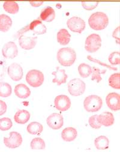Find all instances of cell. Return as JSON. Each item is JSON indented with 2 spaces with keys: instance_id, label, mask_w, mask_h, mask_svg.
Wrapping results in <instances>:
<instances>
[{
  "instance_id": "6da1fadb",
  "label": "cell",
  "mask_w": 120,
  "mask_h": 152,
  "mask_svg": "<svg viewBox=\"0 0 120 152\" xmlns=\"http://www.w3.org/2000/svg\"><path fill=\"white\" fill-rule=\"evenodd\" d=\"M57 58L61 66L69 67L75 62L76 54L75 50L71 48H63L60 49L57 52Z\"/></svg>"
},
{
  "instance_id": "7a4b0ae2",
  "label": "cell",
  "mask_w": 120,
  "mask_h": 152,
  "mask_svg": "<svg viewBox=\"0 0 120 152\" xmlns=\"http://www.w3.org/2000/svg\"><path fill=\"white\" fill-rule=\"evenodd\" d=\"M109 23V18L103 12H97L92 13L88 19L89 27L94 30L100 31L105 29Z\"/></svg>"
},
{
  "instance_id": "3957f363",
  "label": "cell",
  "mask_w": 120,
  "mask_h": 152,
  "mask_svg": "<svg viewBox=\"0 0 120 152\" xmlns=\"http://www.w3.org/2000/svg\"><path fill=\"white\" fill-rule=\"evenodd\" d=\"M103 106L102 98L97 95H90L87 96L84 101L85 110L89 113L99 111Z\"/></svg>"
},
{
  "instance_id": "277c9868",
  "label": "cell",
  "mask_w": 120,
  "mask_h": 152,
  "mask_svg": "<svg viewBox=\"0 0 120 152\" xmlns=\"http://www.w3.org/2000/svg\"><path fill=\"white\" fill-rule=\"evenodd\" d=\"M29 31H32L34 34L41 35L46 33L47 28L40 20L36 19L32 21L30 25L19 30L17 32V34L20 36Z\"/></svg>"
},
{
  "instance_id": "5b68a950",
  "label": "cell",
  "mask_w": 120,
  "mask_h": 152,
  "mask_svg": "<svg viewBox=\"0 0 120 152\" xmlns=\"http://www.w3.org/2000/svg\"><path fill=\"white\" fill-rule=\"evenodd\" d=\"M43 73L39 70H31L27 73L26 81L31 87L37 88L41 86L44 82Z\"/></svg>"
},
{
  "instance_id": "8992f818",
  "label": "cell",
  "mask_w": 120,
  "mask_h": 152,
  "mask_svg": "<svg viewBox=\"0 0 120 152\" xmlns=\"http://www.w3.org/2000/svg\"><path fill=\"white\" fill-rule=\"evenodd\" d=\"M102 39L97 34H91L88 36L85 43V49L89 53H95L102 46Z\"/></svg>"
},
{
  "instance_id": "52a82bcc",
  "label": "cell",
  "mask_w": 120,
  "mask_h": 152,
  "mask_svg": "<svg viewBox=\"0 0 120 152\" xmlns=\"http://www.w3.org/2000/svg\"><path fill=\"white\" fill-rule=\"evenodd\" d=\"M68 91L73 96H79L83 94L86 89L85 83L79 78L70 80L68 84Z\"/></svg>"
},
{
  "instance_id": "ba28073f",
  "label": "cell",
  "mask_w": 120,
  "mask_h": 152,
  "mask_svg": "<svg viewBox=\"0 0 120 152\" xmlns=\"http://www.w3.org/2000/svg\"><path fill=\"white\" fill-rule=\"evenodd\" d=\"M67 25L70 30L79 34L84 31L86 27L85 21L82 18L77 16H73L68 19L67 21Z\"/></svg>"
},
{
  "instance_id": "9c48e42d",
  "label": "cell",
  "mask_w": 120,
  "mask_h": 152,
  "mask_svg": "<svg viewBox=\"0 0 120 152\" xmlns=\"http://www.w3.org/2000/svg\"><path fill=\"white\" fill-rule=\"evenodd\" d=\"M22 143V137L17 132H11L9 137L4 138V145L10 148H16L19 147Z\"/></svg>"
},
{
  "instance_id": "30bf717a",
  "label": "cell",
  "mask_w": 120,
  "mask_h": 152,
  "mask_svg": "<svg viewBox=\"0 0 120 152\" xmlns=\"http://www.w3.org/2000/svg\"><path fill=\"white\" fill-rule=\"evenodd\" d=\"M46 123L49 128L54 130L61 129L64 124V118L61 114L53 113L46 119Z\"/></svg>"
},
{
  "instance_id": "8fae6325",
  "label": "cell",
  "mask_w": 120,
  "mask_h": 152,
  "mask_svg": "<svg viewBox=\"0 0 120 152\" xmlns=\"http://www.w3.org/2000/svg\"><path fill=\"white\" fill-rule=\"evenodd\" d=\"M18 42L20 48L23 49L31 50L36 46L37 42V37L20 35L19 37Z\"/></svg>"
},
{
  "instance_id": "7c38bea8",
  "label": "cell",
  "mask_w": 120,
  "mask_h": 152,
  "mask_svg": "<svg viewBox=\"0 0 120 152\" xmlns=\"http://www.w3.org/2000/svg\"><path fill=\"white\" fill-rule=\"evenodd\" d=\"M54 105L58 111H66L71 107V100L66 95H58L55 98Z\"/></svg>"
},
{
  "instance_id": "4fadbf2b",
  "label": "cell",
  "mask_w": 120,
  "mask_h": 152,
  "mask_svg": "<svg viewBox=\"0 0 120 152\" xmlns=\"http://www.w3.org/2000/svg\"><path fill=\"white\" fill-rule=\"evenodd\" d=\"M9 77L14 81H19L23 77V72L21 66L16 63L11 64L7 69Z\"/></svg>"
},
{
  "instance_id": "5bb4252c",
  "label": "cell",
  "mask_w": 120,
  "mask_h": 152,
  "mask_svg": "<svg viewBox=\"0 0 120 152\" xmlns=\"http://www.w3.org/2000/svg\"><path fill=\"white\" fill-rule=\"evenodd\" d=\"M2 54L4 58L13 59L18 54V49L16 44L13 42L6 43L3 47Z\"/></svg>"
},
{
  "instance_id": "9a60e30c",
  "label": "cell",
  "mask_w": 120,
  "mask_h": 152,
  "mask_svg": "<svg viewBox=\"0 0 120 152\" xmlns=\"http://www.w3.org/2000/svg\"><path fill=\"white\" fill-rule=\"evenodd\" d=\"M106 103L112 111H119L120 110V95L117 93L108 94L106 97Z\"/></svg>"
},
{
  "instance_id": "2e32d148",
  "label": "cell",
  "mask_w": 120,
  "mask_h": 152,
  "mask_svg": "<svg viewBox=\"0 0 120 152\" xmlns=\"http://www.w3.org/2000/svg\"><path fill=\"white\" fill-rule=\"evenodd\" d=\"M52 75L55 77L52 80V83L57 84L58 86H61L65 84L68 78V75L66 74L65 70L59 67H57L56 70L53 72Z\"/></svg>"
},
{
  "instance_id": "e0dca14e",
  "label": "cell",
  "mask_w": 120,
  "mask_h": 152,
  "mask_svg": "<svg viewBox=\"0 0 120 152\" xmlns=\"http://www.w3.org/2000/svg\"><path fill=\"white\" fill-rule=\"evenodd\" d=\"M14 92L15 95L22 99L28 98L31 95L30 89L24 84H19L15 87Z\"/></svg>"
},
{
  "instance_id": "ac0fdd59",
  "label": "cell",
  "mask_w": 120,
  "mask_h": 152,
  "mask_svg": "<svg viewBox=\"0 0 120 152\" xmlns=\"http://www.w3.org/2000/svg\"><path fill=\"white\" fill-rule=\"evenodd\" d=\"M78 136L77 130L72 127H68L64 129L61 132V138L64 141L71 142L74 141Z\"/></svg>"
},
{
  "instance_id": "d6986e66",
  "label": "cell",
  "mask_w": 120,
  "mask_h": 152,
  "mask_svg": "<svg viewBox=\"0 0 120 152\" xmlns=\"http://www.w3.org/2000/svg\"><path fill=\"white\" fill-rule=\"evenodd\" d=\"M98 119L102 126L109 127L114 123L115 118L113 115L110 112H104L98 115Z\"/></svg>"
},
{
  "instance_id": "ffe728a7",
  "label": "cell",
  "mask_w": 120,
  "mask_h": 152,
  "mask_svg": "<svg viewBox=\"0 0 120 152\" xmlns=\"http://www.w3.org/2000/svg\"><path fill=\"white\" fill-rule=\"evenodd\" d=\"M30 118V113L25 110L17 111L14 115L15 121L17 124H25Z\"/></svg>"
},
{
  "instance_id": "44dd1931",
  "label": "cell",
  "mask_w": 120,
  "mask_h": 152,
  "mask_svg": "<svg viewBox=\"0 0 120 152\" xmlns=\"http://www.w3.org/2000/svg\"><path fill=\"white\" fill-rule=\"evenodd\" d=\"M40 18L41 20L51 22L55 19V12L54 9L51 7H46L41 12Z\"/></svg>"
},
{
  "instance_id": "7402d4cb",
  "label": "cell",
  "mask_w": 120,
  "mask_h": 152,
  "mask_svg": "<svg viewBox=\"0 0 120 152\" xmlns=\"http://www.w3.org/2000/svg\"><path fill=\"white\" fill-rule=\"evenodd\" d=\"M12 25V20L5 14L0 15V31L7 32Z\"/></svg>"
},
{
  "instance_id": "603a6c76",
  "label": "cell",
  "mask_w": 120,
  "mask_h": 152,
  "mask_svg": "<svg viewBox=\"0 0 120 152\" xmlns=\"http://www.w3.org/2000/svg\"><path fill=\"white\" fill-rule=\"evenodd\" d=\"M58 42L61 45H67L69 43L71 39V35L67 30L65 28L61 29L57 34Z\"/></svg>"
},
{
  "instance_id": "cb8c5ba5",
  "label": "cell",
  "mask_w": 120,
  "mask_h": 152,
  "mask_svg": "<svg viewBox=\"0 0 120 152\" xmlns=\"http://www.w3.org/2000/svg\"><path fill=\"white\" fill-rule=\"evenodd\" d=\"M27 132L31 135H40L43 131V125L37 121H33L30 123L27 128Z\"/></svg>"
},
{
  "instance_id": "d4e9b609",
  "label": "cell",
  "mask_w": 120,
  "mask_h": 152,
  "mask_svg": "<svg viewBox=\"0 0 120 152\" xmlns=\"http://www.w3.org/2000/svg\"><path fill=\"white\" fill-rule=\"evenodd\" d=\"M109 141L106 136H99L94 140V145L98 150H106L109 147Z\"/></svg>"
},
{
  "instance_id": "484cf974",
  "label": "cell",
  "mask_w": 120,
  "mask_h": 152,
  "mask_svg": "<svg viewBox=\"0 0 120 152\" xmlns=\"http://www.w3.org/2000/svg\"><path fill=\"white\" fill-rule=\"evenodd\" d=\"M3 9L6 12L15 15L18 13L19 10V6L16 2L6 1L3 4Z\"/></svg>"
},
{
  "instance_id": "4316f807",
  "label": "cell",
  "mask_w": 120,
  "mask_h": 152,
  "mask_svg": "<svg viewBox=\"0 0 120 152\" xmlns=\"http://www.w3.org/2000/svg\"><path fill=\"white\" fill-rule=\"evenodd\" d=\"M78 72L82 78H87L92 73V67L86 63H81L78 67Z\"/></svg>"
},
{
  "instance_id": "83f0119b",
  "label": "cell",
  "mask_w": 120,
  "mask_h": 152,
  "mask_svg": "<svg viewBox=\"0 0 120 152\" xmlns=\"http://www.w3.org/2000/svg\"><path fill=\"white\" fill-rule=\"evenodd\" d=\"M120 74L119 73H115L111 75L108 80L109 86L112 88L116 90L120 89Z\"/></svg>"
},
{
  "instance_id": "f1b7e54d",
  "label": "cell",
  "mask_w": 120,
  "mask_h": 152,
  "mask_svg": "<svg viewBox=\"0 0 120 152\" xmlns=\"http://www.w3.org/2000/svg\"><path fill=\"white\" fill-rule=\"evenodd\" d=\"M12 88L11 86L4 82L0 83V97H7L12 94Z\"/></svg>"
},
{
  "instance_id": "f546056e",
  "label": "cell",
  "mask_w": 120,
  "mask_h": 152,
  "mask_svg": "<svg viewBox=\"0 0 120 152\" xmlns=\"http://www.w3.org/2000/svg\"><path fill=\"white\" fill-rule=\"evenodd\" d=\"M106 70H100L99 68L93 67H92V81H95L97 83H100L102 80V74L105 73Z\"/></svg>"
},
{
  "instance_id": "4dcf8cb0",
  "label": "cell",
  "mask_w": 120,
  "mask_h": 152,
  "mask_svg": "<svg viewBox=\"0 0 120 152\" xmlns=\"http://www.w3.org/2000/svg\"><path fill=\"white\" fill-rule=\"evenodd\" d=\"M30 147L31 149L33 150H43L45 148L46 144L42 138H35L31 141Z\"/></svg>"
},
{
  "instance_id": "1f68e13d",
  "label": "cell",
  "mask_w": 120,
  "mask_h": 152,
  "mask_svg": "<svg viewBox=\"0 0 120 152\" xmlns=\"http://www.w3.org/2000/svg\"><path fill=\"white\" fill-rule=\"evenodd\" d=\"M13 123L10 118L4 117L0 119V130L2 131H7L11 129Z\"/></svg>"
},
{
  "instance_id": "d6a6232c",
  "label": "cell",
  "mask_w": 120,
  "mask_h": 152,
  "mask_svg": "<svg viewBox=\"0 0 120 152\" xmlns=\"http://www.w3.org/2000/svg\"><path fill=\"white\" fill-rule=\"evenodd\" d=\"M88 123L89 126L93 129H98L102 127V124L99 121L98 115H94L89 118Z\"/></svg>"
},
{
  "instance_id": "836d02e7",
  "label": "cell",
  "mask_w": 120,
  "mask_h": 152,
  "mask_svg": "<svg viewBox=\"0 0 120 152\" xmlns=\"http://www.w3.org/2000/svg\"><path fill=\"white\" fill-rule=\"evenodd\" d=\"M108 60L109 63L112 65H119L120 64L119 53L118 51H116L111 53L109 56Z\"/></svg>"
},
{
  "instance_id": "e575fe53",
  "label": "cell",
  "mask_w": 120,
  "mask_h": 152,
  "mask_svg": "<svg viewBox=\"0 0 120 152\" xmlns=\"http://www.w3.org/2000/svg\"><path fill=\"white\" fill-rule=\"evenodd\" d=\"M82 6L86 10H92L97 7L98 2H82Z\"/></svg>"
},
{
  "instance_id": "d590c367",
  "label": "cell",
  "mask_w": 120,
  "mask_h": 152,
  "mask_svg": "<svg viewBox=\"0 0 120 152\" xmlns=\"http://www.w3.org/2000/svg\"><path fill=\"white\" fill-rule=\"evenodd\" d=\"M88 59L89 61H91L100 64L101 66H105V67H108V68H109V69H111V70H117V68L113 67H112V66H109V65H108V64H106V63H103V62L100 61L99 60L95 59V58H92V57L91 56H88Z\"/></svg>"
},
{
  "instance_id": "8d00e7d4",
  "label": "cell",
  "mask_w": 120,
  "mask_h": 152,
  "mask_svg": "<svg viewBox=\"0 0 120 152\" xmlns=\"http://www.w3.org/2000/svg\"><path fill=\"white\" fill-rule=\"evenodd\" d=\"M7 107L4 101L0 100V116L4 114L7 111Z\"/></svg>"
},
{
  "instance_id": "74e56055",
  "label": "cell",
  "mask_w": 120,
  "mask_h": 152,
  "mask_svg": "<svg viewBox=\"0 0 120 152\" xmlns=\"http://www.w3.org/2000/svg\"><path fill=\"white\" fill-rule=\"evenodd\" d=\"M112 36L116 40V43L119 44V27L115 28L112 33Z\"/></svg>"
},
{
  "instance_id": "f35d334b",
  "label": "cell",
  "mask_w": 120,
  "mask_h": 152,
  "mask_svg": "<svg viewBox=\"0 0 120 152\" xmlns=\"http://www.w3.org/2000/svg\"><path fill=\"white\" fill-rule=\"evenodd\" d=\"M44 3L43 1H30V4L34 7H38L41 6Z\"/></svg>"
}]
</instances>
